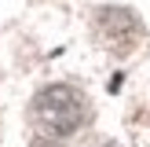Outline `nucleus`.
<instances>
[{
    "mask_svg": "<svg viewBox=\"0 0 150 147\" xmlns=\"http://www.w3.org/2000/svg\"><path fill=\"white\" fill-rule=\"evenodd\" d=\"M33 121L48 136H73L88 121V99L73 85H48L33 99Z\"/></svg>",
    "mask_w": 150,
    "mask_h": 147,
    "instance_id": "obj_1",
    "label": "nucleus"
},
{
    "mask_svg": "<svg viewBox=\"0 0 150 147\" xmlns=\"http://www.w3.org/2000/svg\"><path fill=\"white\" fill-rule=\"evenodd\" d=\"M99 33H103V41H106L117 55H125V51H132L139 44L143 26H139V19L132 11H125V7H103L99 11Z\"/></svg>",
    "mask_w": 150,
    "mask_h": 147,
    "instance_id": "obj_2",
    "label": "nucleus"
},
{
    "mask_svg": "<svg viewBox=\"0 0 150 147\" xmlns=\"http://www.w3.org/2000/svg\"><path fill=\"white\" fill-rule=\"evenodd\" d=\"M33 147H62V143H59V136H40Z\"/></svg>",
    "mask_w": 150,
    "mask_h": 147,
    "instance_id": "obj_3",
    "label": "nucleus"
}]
</instances>
